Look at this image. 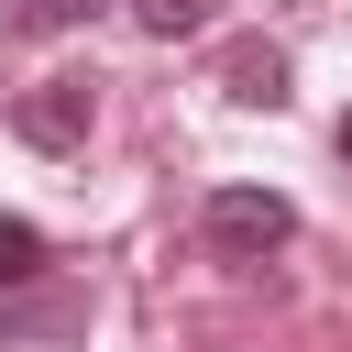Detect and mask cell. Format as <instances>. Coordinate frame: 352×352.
Here are the masks:
<instances>
[{"mask_svg": "<svg viewBox=\"0 0 352 352\" xmlns=\"http://www.w3.org/2000/svg\"><path fill=\"white\" fill-rule=\"evenodd\" d=\"M33 275H44V231L0 209V297H11V286H33Z\"/></svg>", "mask_w": 352, "mask_h": 352, "instance_id": "obj_6", "label": "cell"}, {"mask_svg": "<svg viewBox=\"0 0 352 352\" xmlns=\"http://www.w3.org/2000/svg\"><path fill=\"white\" fill-rule=\"evenodd\" d=\"M330 143H341V165H352V110H341V132H330Z\"/></svg>", "mask_w": 352, "mask_h": 352, "instance_id": "obj_8", "label": "cell"}, {"mask_svg": "<svg viewBox=\"0 0 352 352\" xmlns=\"http://www.w3.org/2000/svg\"><path fill=\"white\" fill-rule=\"evenodd\" d=\"M220 99H242V110H286V44H264V33L220 44Z\"/></svg>", "mask_w": 352, "mask_h": 352, "instance_id": "obj_3", "label": "cell"}, {"mask_svg": "<svg viewBox=\"0 0 352 352\" xmlns=\"http://www.w3.org/2000/svg\"><path fill=\"white\" fill-rule=\"evenodd\" d=\"M88 121H99V77H33V88L11 99V132H22L33 154H77Z\"/></svg>", "mask_w": 352, "mask_h": 352, "instance_id": "obj_2", "label": "cell"}, {"mask_svg": "<svg viewBox=\"0 0 352 352\" xmlns=\"http://www.w3.org/2000/svg\"><path fill=\"white\" fill-rule=\"evenodd\" d=\"M198 231H209V253H220V264H264V253H286V242H297V198H275V187H209Z\"/></svg>", "mask_w": 352, "mask_h": 352, "instance_id": "obj_1", "label": "cell"}, {"mask_svg": "<svg viewBox=\"0 0 352 352\" xmlns=\"http://www.w3.org/2000/svg\"><path fill=\"white\" fill-rule=\"evenodd\" d=\"M77 319H88V297H22V308H0V341H55Z\"/></svg>", "mask_w": 352, "mask_h": 352, "instance_id": "obj_4", "label": "cell"}, {"mask_svg": "<svg viewBox=\"0 0 352 352\" xmlns=\"http://www.w3.org/2000/svg\"><path fill=\"white\" fill-rule=\"evenodd\" d=\"M209 11H220V0H132V22H143L154 44H187V33H209Z\"/></svg>", "mask_w": 352, "mask_h": 352, "instance_id": "obj_5", "label": "cell"}, {"mask_svg": "<svg viewBox=\"0 0 352 352\" xmlns=\"http://www.w3.org/2000/svg\"><path fill=\"white\" fill-rule=\"evenodd\" d=\"M88 11H99V0H22V22H33V33H66V22H88Z\"/></svg>", "mask_w": 352, "mask_h": 352, "instance_id": "obj_7", "label": "cell"}]
</instances>
